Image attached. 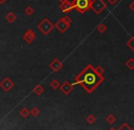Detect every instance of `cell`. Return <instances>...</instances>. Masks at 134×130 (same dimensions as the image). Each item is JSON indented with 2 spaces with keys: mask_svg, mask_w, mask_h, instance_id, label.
Here are the masks:
<instances>
[{
  "mask_svg": "<svg viewBox=\"0 0 134 130\" xmlns=\"http://www.w3.org/2000/svg\"><path fill=\"white\" fill-rule=\"evenodd\" d=\"M104 81V76L99 75L94 69V67L91 65H88L82 71L75 76L74 85H80L82 88L87 92L90 94Z\"/></svg>",
  "mask_w": 134,
  "mask_h": 130,
  "instance_id": "cell-1",
  "label": "cell"
},
{
  "mask_svg": "<svg viewBox=\"0 0 134 130\" xmlns=\"http://www.w3.org/2000/svg\"><path fill=\"white\" fill-rule=\"evenodd\" d=\"M71 3H72L74 9H76L80 14H84L85 12L90 9L91 0H73Z\"/></svg>",
  "mask_w": 134,
  "mask_h": 130,
  "instance_id": "cell-2",
  "label": "cell"
},
{
  "mask_svg": "<svg viewBox=\"0 0 134 130\" xmlns=\"http://www.w3.org/2000/svg\"><path fill=\"white\" fill-rule=\"evenodd\" d=\"M71 18L69 16H66L64 17L60 18L58 22H56V24L54 25V27H56L60 33H65L69 27H70V25H71Z\"/></svg>",
  "mask_w": 134,
  "mask_h": 130,
  "instance_id": "cell-3",
  "label": "cell"
},
{
  "mask_svg": "<svg viewBox=\"0 0 134 130\" xmlns=\"http://www.w3.org/2000/svg\"><path fill=\"white\" fill-rule=\"evenodd\" d=\"M37 29L45 36H48L54 29V24L48 18H44L40 23L37 25Z\"/></svg>",
  "mask_w": 134,
  "mask_h": 130,
  "instance_id": "cell-4",
  "label": "cell"
},
{
  "mask_svg": "<svg viewBox=\"0 0 134 130\" xmlns=\"http://www.w3.org/2000/svg\"><path fill=\"white\" fill-rule=\"evenodd\" d=\"M107 7V4L104 0H91L90 9H92L96 15H99Z\"/></svg>",
  "mask_w": 134,
  "mask_h": 130,
  "instance_id": "cell-5",
  "label": "cell"
},
{
  "mask_svg": "<svg viewBox=\"0 0 134 130\" xmlns=\"http://www.w3.org/2000/svg\"><path fill=\"white\" fill-rule=\"evenodd\" d=\"M0 87L5 91V93H8L13 87H14V82L9 78H5L0 82Z\"/></svg>",
  "mask_w": 134,
  "mask_h": 130,
  "instance_id": "cell-6",
  "label": "cell"
},
{
  "mask_svg": "<svg viewBox=\"0 0 134 130\" xmlns=\"http://www.w3.org/2000/svg\"><path fill=\"white\" fill-rule=\"evenodd\" d=\"M23 39L27 44H32L33 41L36 39V34L32 29H27L23 36Z\"/></svg>",
  "mask_w": 134,
  "mask_h": 130,
  "instance_id": "cell-7",
  "label": "cell"
},
{
  "mask_svg": "<svg viewBox=\"0 0 134 130\" xmlns=\"http://www.w3.org/2000/svg\"><path fill=\"white\" fill-rule=\"evenodd\" d=\"M59 88L64 95L68 96V95H69V94L71 93V91L73 90V85L71 84V83H69V81H66V82H64L62 85H60Z\"/></svg>",
  "mask_w": 134,
  "mask_h": 130,
  "instance_id": "cell-8",
  "label": "cell"
},
{
  "mask_svg": "<svg viewBox=\"0 0 134 130\" xmlns=\"http://www.w3.org/2000/svg\"><path fill=\"white\" fill-rule=\"evenodd\" d=\"M49 67L54 71V72H58L60 69H62L63 67V63L60 61L58 58H55V59L52 60L49 64Z\"/></svg>",
  "mask_w": 134,
  "mask_h": 130,
  "instance_id": "cell-9",
  "label": "cell"
},
{
  "mask_svg": "<svg viewBox=\"0 0 134 130\" xmlns=\"http://www.w3.org/2000/svg\"><path fill=\"white\" fill-rule=\"evenodd\" d=\"M59 9L63 13H65V14H69V13H70L71 11L74 9V7H73V5H72V3H71V2L68 1V2H66V3H64V4H60Z\"/></svg>",
  "mask_w": 134,
  "mask_h": 130,
  "instance_id": "cell-10",
  "label": "cell"
},
{
  "mask_svg": "<svg viewBox=\"0 0 134 130\" xmlns=\"http://www.w3.org/2000/svg\"><path fill=\"white\" fill-rule=\"evenodd\" d=\"M16 18H18V16H16V15L15 14L14 12H12V11H10V12H8L7 15H5V19L7 22H8L9 24H13L15 21L16 20Z\"/></svg>",
  "mask_w": 134,
  "mask_h": 130,
  "instance_id": "cell-11",
  "label": "cell"
},
{
  "mask_svg": "<svg viewBox=\"0 0 134 130\" xmlns=\"http://www.w3.org/2000/svg\"><path fill=\"white\" fill-rule=\"evenodd\" d=\"M33 92L36 94V95H37V96H40L41 94L44 92V87H43L41 85H37V86L34 87V89H33Z\"/></svg>",
  "mask_w": 134,
  "mask_h": 130,
  "instance_id": "cell-12",
  "label": "cell"
},
{
  "mask_svg": "<svg viewBox=\"0 0 134 130\" xmlns=\"http://www.w3.org/2000/svg\"><path fill=\"white\" fill-rule=\"evenodd\" d=\"M125 66L127 67V68H129L130 70H133L134 69V58H129L127 61L125 62Z\"/></svg>",
  "mask_w": 134,
  "mask_h": 130,
  "instance_id": "cell-13",
  "label": "cell"
},
{
  "mask_svg": "<svg viewBox=\"0 0 134 130\" xmlns=\"http://www.w3.org/2000/svg\"><path fill=\"white\" fill-rule=\"evenodd\" d=\"M19 114H20V116H22V117H24V118H27L28 116H29V114H30V111L28 110V109L27 108V107H23V108L21 109V110L19 111Z\"/></svg>",
  "mask_w": 134,
  "mask_h": 130,
  "instance_id": "cell-14",
  "label": "cell"
},
{
  "mask_svg": "<svg viewBox=\"0 0 134 130\" xmlns=\"http://www.w3.org/2000/svg\"><path fill=\"white\" fill-rule=\"evenodd\" d=\"M49 86H50V87H51L53 90H57L58 88H59L60 84H59V82L57 80V79H53V80L50 82Z\"/></svg>",
  "mask_w": 134,
  "mask_h": 130,
  "instance_id": "cell-15",
  "label": "cell"
},
{
  "mask_svg": "<svg viewBox=\"0 0 134 130\" xmlns=\"http://www.w3.org/2000/svg\"><path fill=\"white\" fill-rule=\"evenodd\" d=\"M106 121L108 124H109V125H112V124H114V122L116 121V116H114V115L112 114H109L106 117Z\"/></svg>",
  "mask_w": 134,
  "mask_h": 130,
  "instance_id": "cell-16",
  "label": "cell"
},
{
  "mask_svg": "<svg viewBox=\"0 0 134 130\" xmlns=\"http://www.w3.org/2000/svg\"><path fill=\"white\" fill-rule=\"evenodd\" d=\"M126 45H127L128 48H131V51L134 52V36H133V37H131V38H130L129 40L127 41V43H126Z\"/></svg>",
  "mask_w": 134,
  "mask_h": 130,
  "instance_id": "cell-17",
  "label": "cell"
},
{
  "mask_svg": "<svg viewBox=\"0 0 134 130\" xmlns=\"http://www.w3.org/2000/svg\"><path fill=\"white\" fill-rule=\"evenodd\" d=\"M97 29L100 34H103V33H105V32L107 31L108 27H107V26L105 25V24L101 23V24H99V25L97 26Z\"/></svg>",
  "mask_w": 134,
  "mask_h": 130,
  "instance_id": "cell-18",
  "label": "cell"
},
{
  "mask_svg": "<svg viewBox=\"0 0 134 130\" xmlns=\"http://www.w3.org/2000/svg\"><path fill=\"white\" fill-rule=\"evenodd\" d=\"M96 116H94V115H88V116H87L86 118V121L88 122L90 125H92V124H94L96 122Z\"/></svg>",
  "mask_w": 134,
  "mask_h": 130,
  "instance_id": "cell-19",
  "label": "cell"
},
{
  "mask_svg": "<svg viewBox=\"0 0 134 130\" xmlns=\"http://www.w3.org/2000/svg\"><path fill=\"white\" fill-rule=\"evenodd\" d=\"M34 12H35V9L33 8L32 7H26V9H25V13H26V15L28 16H32V15L34 14Z\"/></svg>",
  "mask_w": 134,
  "mask_h": 130,
  "instance_id": "cell-20",
  "label": "cell"
},
{
  "mask_svg": "<svg viewBox=\"0 0 134 130\" xmlns=\"http://www.w3.org/2000/svg\"><path fill=\"white\" fill-rule=\"evenodd\" d=\"M30 114H31L33 116H35V117H37V116L40 114V110H39L37 107H33L31 110H30Z\"/></svg>",
  "mask_w": 134,
  "mask_h": 130,
  "instance_id": "cell-21",
  "label": "cell"
},
{
  "mask_svg": "<svg viewBox=\"0 0 134 130\" xmlns=\"http://www.w3.org/2000/svg\"><path fill=\"white\" fill-rule=\"evenodd\" d=\"M94 69H95V71L98 73L99 75H101V76H103V73H104V68H103L101 66H97L96 67H94Z\"/></svg>",
  "mask_w": 134,
  "mask_h": 130,
  "instance_id": "cell-22",
  "label": "cell"
},
{
  "mask_svg": "<svg viewBox=\"0 0 134 130\" xmlns=\"http://www.w3.org/2000/svg\"><path fill=\"white\" fill-rule=\"evenodd\" d=\"M117 130H133L127 123H123Z\"/></svg>",
  "mask_w": 134,
  "mask_h": 130,
  "instance_id": "cell-23",
  "label": "cell"
},
{
  "mask_svg": "<svg viewBox=\"0 0 134 130\" xmlns=\"http://www.w3.org/2000/svg\"><path fill=\"white\" fill-rule=\"evenodd\" d=\"M119 0H108V2L109 3V5H114L115 4H117V2H118Z\"/></svg>",
  "mask_w": 134,
  "mask_h": 130,
  "instance_id": "cell-24",
  "label": "cell"
},
{
  "mask_svg": "<svg viewBox=\"0 0 134 130\" xmlns=\"http://www.w3.org/2000/svg\"><path fill=\"white\" fill-rule=\"evenodd\" d=\"M129 7H130V9H131V10L132 11V12H134V1H132L131 4H130Z\"/></svg>",
  "mask_w": 134,
  "mask_h": 130,
  "instance_id": "cell-25",
  "label": "cell"
},
{
  "mask_svg": "<svg viewBox=\"0 0 134 130\" xmlns=\"http://www.w3.org/2000/svg\"><path fill=\"white\" fill-rule=\"evenodd\" d=\"M58 1H59L60 4H64V3H66V2L69 1V0H58Z\"/></svg>",
  "mask_w": 134,
  "mask_h": 130,
  "instance_id": "cell-26",
  "label": "cell"
},
{
  "mask_svg": "<svg viewBox=\"0 0 134 130\" xmlns=\"http://www.w3.org/2000/svg\"><path fill=\"white\" fill-rule=\"evenodd\" d=\"M7 1V0H0V5H3V4H5Z\"/></svg>",
  "mask_w": 134,
  "mask_h": 130,
  "instance_id": "cell-27",
  "label": "cell"
},
{
  "mask_svg": "<svg viewBox=\"0 0 134 130\" xmlns=\"http://www.w3.org/2000/svg\"><path fill=\"white\" fill-rule=\"evenodd\" d=\"M109 130H116L114 128V127H110V128H109Z\"/></svg>",
  "mask_w": 134,
  "mask_h": 130,
  "instance_id": "cell-28",
  "label": "cell"
}]
</instances>
